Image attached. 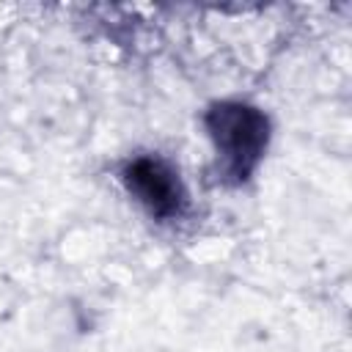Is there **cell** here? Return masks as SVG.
<instances>
[{"instance_id": "cell-1", "label": "cell", "mask_w": 352, "mask_h": 352, "mask_svg": "<svg viewBox=\"0 0 352 352\" xmlns=\"http://www.w3.org/2000/svg\"><path fill=\"white\" fill-rule=\"evenodd\" d=\"M204 124L214 140L223 176L245 182L264 157L270 140L267 116L245 102H217L206 110Z\"/></svg>"}, {"instance_id": "cell-2", "label": "cell", "mask_w": 352, "mask_h": 352, "mask_svg": "<svg viewBox=\"0 0 352 352\" xmlns=\"http://www.w3.org/2000/svg\"><path fill=\"white\" fill-rule=\"evenodd\" d=\"M121 179L126 190L146 206V212L157 220H170L184 212L187 195L179 173L160 157H135L124 165Z\"/></svg>"}]
</instances>
